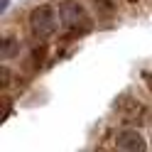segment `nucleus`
I'll use <instances>...</instances> for the list:
<instances>
[{
  "label": "nucleus",
  "mask_w": 152,
  "mask_h": 152,
  "mask_svg": "<svg viewBox=\"0 0 152 152\" xmlns=\"http://www.w3.org/2000/svg\"><path fill=\"white\" fill-rule=\"evenodd\" d=\"M59 22L69 30H74V27H79V22H86V15L76 3H64L59 7Z\"/></svg>",
  "instance_id": "2"
},
{
  "label": "nucleus",
  "mask_w": 152,
  "mask_h": 152,
  "mask_svg": "<svg viewBox=\"0 0 152 152\" xmlns=\"http://www.w3.org/2000/svg\"><path fill=\"white\" fill-rule=\"evenodd\" d=\"M54 27H56V17L52 15L49 7H39V10L32 12V30H34L37 34L47 37V34L54 32Z\"/></svg>",
  "instance_id": "1"
}]
</instances>
